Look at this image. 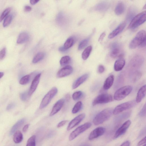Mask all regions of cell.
Returning a JSON list of instances; mask_svg holds the SVG:
<instances>
[{
  "label": "cell",
  "instance_id": "obj_1",
  "mask_svg": "<svg viewBox=\"0 0 146 146\" xmlns=\"http://www.w3.org/2000/svg\"><path fill=\"white\" fill-rule=\"evenodd\" d=\"M110 108H106L98 113L93 119V122L95 125L101 124L108 119L113 113Z\"/></svg>",
  "mask_w": 146,
  "mask_h": 146
},
{
  "label": "cell",
  "instance_id": "obj_2",
  "mask_svg": "<svg viewBox=\"0 0 146 146\" xmlns=\"http://www.w3.org/2000/svg\"><path fill=\"white\" fill-rule=\"evenodd\" d=\"M146 41V32L144 30H141L136 34L129 44V48L134 49L139 47L144 41Z\"/></svg>",
  "mask_w": 146,
  "mask_h": 146
},
{
  "label": "cell",
  "instance_id": "obj_3",
  "mask_svg": "<svg viewBox=\"0 0 146 146\" xmlns=\"http://www.w3.org/2000/svg\"><path fill=\"white\" fill-rule=\"evenodd\" d=\"M145 11L142 12L135 15L131 21L128 28L130 29H135L143 23L146 21Z\"/></svg>",
  "mask_w": 146,
  "mask_h": 146
},
{
  "label": "cell",
  "instance_id": "obj_4",
  "mask_svg": "<svg viewBox=\"0 0 146 146\" xmlns=\"http://www.w3.org/2000/svg\"><path fill=\"white\" fill-rule=\"evenodd\" d=\"M132 89V87L130 85L121 87L115 92L114 96V99L119 101L124 99L130 93Z\"/></svg>",
  "mask_w": 146,
  "mask_h": 146
},
{
  "label": "cell",
  "instance_id": "obj_5",
  "mask_svg": "<svg viewBox=\"0 0 146 146\" xmlns=\"http://www.w3.org/2000/svg\"><path fill=\"white\" fill-rule=\"evenodd\" d=\"M58 91L57 88L55 87L52 88L50 90L42 99L39 106L40 109H42L46 107L56 95Z\"/></svg>",
  "mask_w": 146,
  "mask_h": 146
},
{
  "label": "cell",
  "instance_id": "obj_6",
  "mask_svg": "<svg viewBox=\"0 0 146 146\" xmlns=\"http://www.w3.org/2000/svg\"><path fill=\"white\" fill-rule=\"evenodd\" d=\"M135 101L133 100L126 102L116 106L113 110V114H118L125 110L131 109L136 105Z\"/></svg>",
  "mask_w": 146,
  "mask_h": 146
},
{
  "label": "cell",
  "instance_id": "obj_7",
  "mask_svg": "<svg viewBox=\"0 0 146 146\" xmlns=\"http://www.w3.org/2000/svg\"><path fill=\"white\" fill-rule=\"evenodd\" d=\"M91 125L90 123L87 122L78 127L70 134L69 137V140L71 141L74 139L81 133L90 127Z\"/></svg>",
  "mask_w": 146,
  "mask_h": 146
},
{
  "label": "cell",
  "instance_id": "obj_8",
  "mask_svg": "<svg viewBox=\"0 0 146 146\" xmlns=\"http://www.w3.org/2000/svg\"><path fill=\"white\" fill-rule=\"evenodd\" d=\"M113 99L112 96L108 94H100L96 97L92 102L93 106L100 104L106 103L112 101Z\"/></svg>",
  "mask_w": 146,
  "mask_h": 146
},
{
  "label": "cell",
  "instance_id": "obj_9",
  "mask_svg": "<svg viewBox=\"0 0 146 146\" xmlns=\"http://www.w3.org/2000/svg\"><path fill=\"white\" fill-rule=\"evenodd\" d=\"M110 55L113 58L123 56L120 46L117 43L114 42L111 45Z\"/></svg>",
  "mask_w": 146,
  "mask_h": 146
},
{
  "label": "cell",
  "instance_id": "obj_10",
  "mask_svg": "<svg viewBox=\"0 0 146 146\" xmlns=\"http://www.w3.org/2000/svg\"><path fill=\"white\" fill-rule=\"evenodd\" d=\"M73 68L70 66L67 65L60 69L57 73L58 78H62L68 76L73 72Z\"/></svg>",
  "mask_w": 146,
  "mask_h": 146
},
{
  "label": "cell",
  "instance_id": "obj_11",
  "mask_svg": "<svg viewBox=\"0 0 146 146\" xmlns=\"http://www.w3.org/2000/svg\"><path fill=\"white\" fill-rule=\"evenodd\" d=\"M85 115L82 113L78 115L73 119L69 123L67 129L69 130L79 124L85 118Z\"/></svg>",
  "mask_w": 146,
  "mask_h": 146
},
{
  "label": "cell",
  "instance_id": "obj_12",
  "mask_svg": "<svg viewBox=\"0 0 146 146\" xmlns=\"http://www.w3.org/2000/svg\"><path fill=\"white\" fill-rule=\"evenodd\" d=\"M41 75V73L38 74L33 80L28 92L29 96H31L36 90L39 82Z\"/></svg>",
  "mask_w": 146,
  "mask_h": 146
},
{
  "label": "cell",
  "instance_id": "obj_13",
  "mask_svg": "<svg viewBox=\"0 0 146 146\" xmlns=\"http://www.w3.org/2000/svg\"><path fill=\"white\" fill-rule=\"evenodd\" d=\"M105 129L102 127H98L93 130L90 133L88 139L91 140L103 135L105 133Z\"/></svg>",
  "mask_w": 146,
  "mask_h": 146
},
{
  "label": "cell",
  "instance_id": "obj_14",
  "mask_svg": "<svg viewBox=\"0 0 146 146\" xmlns=\"http://www.w3.org/2000/svg\"><path fill=\"white\" fill-rule=\"evenodd\" d=\"M131 123L130 120H128L125 122L116 132L114 138H117L123 134L130 126Z\"/></svg>",
  "mask_w": 146,
  "mask_h": 146
},
{
  "label": "cell",
  "instance_id": "obj_15",
  "mask_svg": "<svg viewBox=\"0 0 146 146\" xmlns=\"http://www.w3.org/2000/svg\"><path fill=\"white\" fill-rule=\"evenodd\" d=\"M64 103V100L61 99L58 100L53 106L51 111L50 114V116H52L61 109Z\"/></svg>",
  "mask_w": 146,
  "mask_h": 146
},
{
  "label": "cell",
  "instance_id": "obj_16",
  "mask_svg": "<svg viewBox=\"0 0 146 146\" xmlns=\"http://www.w3.org/2000/svg\"><path fill=\"white\" fill-rule=\"evenodd\" d=\"M125 26L126 23L124 22L120 24L109 34L108 38L110 39L112 38L117 35L123 30Z\"/></svg>",
  "mask_w": 146,
  "mask_h": 146
},
{
  "label": "cell",
  "instance_id": "obj_17",
  "mask_svg": "<svg viewBox=\"0 0 146 146\" xmlns=\"http://www.w3.org/2000/svg\"><path fill=\"white\" fill-rule=\"evenodd\" d=\"M110 3L106 1L98 3L94 7L95 10L97 11L103 12L106 11L109 8Z\"/></svg>",
  "mask_w": 146,
  "mask_h": 146
},
{
  "label": "cell",
  "instance_id": "obj_18",
  "mask_svg": "<svg viewBox=\"0 0 146 146\" xmlns=\"http://www.w3.org/2000/svg\"><path fill=\"white\" fill-rule=\"evenodd\" d=\"M125 64V60L123 56L119 58L115 62L114 68L115 71H119L121 70Z\"/></svg>",
  "mask_w": 146,
  "mask_h": 146
},
{
  "label": "cell",
  "instance_id": "obj_19",
  "mask_svg": "<svg viewBox=\"0 0 146 146\" xmlns=\"http://www.w3.org/2000/svg\"><path fill=\"white\" fill-rule=\"evenodd\" d=\"M89 77V74H86L81 76L77 80L73 83L72 85L73 89H75L80 85L84 83Z\"/></svg>",
  "mask_w": 146,
  "mask_h": 146
},
{
  "label": "cell",
  "instance_id": "obj_20",
  "mask_svg": "<svg viewBox=\"0 0 146 146\" xmlns=\"http://www.w3.org/2000/svg\"><path fill=\"white\" fill-rule=\"evenodd\" d=\"M146 94V85H143L139 90L136 97L135 102L136 103L140 102L145 97Z\"/></svg>",
  "mask_w": 146,
  "mask_h": 146
},
{
  "label": "cell",
  "instance_id": "obj_21",
  "mask_svg": "<svg viewBox=\"0 0 146 146\" xmlns=\"http://www.w3.org/2000/svg\"><path fill=\"white\" fill-rule=\"evenodd\" d=\"M114 81V76L111 75L108 76L105 80L103 85V88L104 90H108L112 85Z\"/></svg>",
  "mask_w": 146,
  "mask_h": 146
},
{
  "label": "cell",
  "instance_id": "obj_22",
  "mask_svg": "<svg viewBox=\"0 0 146 146\" xmlns=\"http://www.w3.org/2000/svg\"><path fill=\"white\" fill-rule=\"evenodd\" d=\"M29 35L28 33L23 32L19 35L17 42L18 44H22L27 42L29 39Z\"/></svg>",
  "mask_w": 146,
  "mask_h": 146
},
{
  "label": "cell",
  "instance_id": "obj_23",
  "mask_svg": "<svg viewBox=\"0 0 146 146\" xmlns=\"http://www.w3.org/2000/svg\"><path fill=\"white\" fill-rule=\"evenodd\" d=\"M125 10V6L122 2H119L116 5L115 9V12L117 15H120L124 12Z\"/></svg>",
  "mask_w": 146,
  "mask_h": 146
},
{
  "label": "cell",
  "instance_id": "obj_24",
  "mask_svg": "<svg viewBox=\"0 0 146 146\" xmlns=\"http://www.w3.org/2000/svg\"><path fill=\"white\" fill-rule=\"evenodd\" d=\"M25 121V119H22L18 121L12 127L10 132L9 135H12L23 124Z\"/></svg>",
  "mask_w": 146,
  "mask_h": 146
},
{
  "label": "cell",
  "instance_id": "obj_25",
  "mask_svg": "<svg viewBox=\"0 0 146 146\" xmlns=\"http://www.w3.org/2000/svg\"><path fill=\"white\" fill-rule=\"evenodd\" d=\"M14 133L13 138L14 142L16 143H20L23 139L22 133L19 131H17Z\"/></svg>",
  "mask_w": 146,
  "mask_h": 146
},
{
  "label": "cell",
  "instance_id": "obj_26",
  "mask_svg": "<svg viewBox=\"0 0 146 146\" xmlns=\"http://www.w3.org/2000/svg\"><path fill=\"white\" fill-rule=\"evenodd\" d=\"M92 49V46H89L86 48L82 54V58L83 60H86L89 56Z\"/></svg>",
  "mask_w": 146,
  "mask_h": 146
},
{
  "label": "cell",
  "instance_id": "obj_27",
  "mask_svg": "<svg viewBox=\"0 0 146 146\" xmlns=\"http://www.w3.org/2000/svg\"><path fill=\"white\" fill-rule=\"evenodd\" d=\"M74 40V38L73 37H70L67 39L63 46L64 48L67 50L71 47L73 45Z\"/></svg>",
  "mask_w": 146,
  "mask_h": 146
},
{
  "label": "cell",
  "instance_id": "obj_28",
  "mask_svg": "<svg viewBox=\"0 0 146 146\" xmlns=\"http://www.w3.org/2000/svg\"><path fill=\"white\" fill-rule=\"evenodd\" d=\"M44 54L42 52L37 53L33 58L32 62L33 63H36L42 60L44 58Z\"/></svg>",
  "mask_w": 146,
  "mask_h": 146
},
{
  "label": "cell",
  "instance_id": "obj_29",
  "mask_svg": "<svg viewBox=\"0 0 146 146\" xmlns=\"http://www.w3.org/2000/svg\"><path fill=\"white\" fill-rule=\"evenodd\" d=\"M70 58L69 56H63L60 61V65L62 66H66L70 63Z\"/></svg>",
  "mask_w": 146,
  "mask_h": 146
},
{
  "label": "cell",
  "instance_id": "obj_30",
  "mask_svg": "<svg viewBox=\"0 0 146 146\" xmlns=\"http://www.w3.org/2000/svg\"><path fill=\"white\" fill-rule=\"evenodd\" d=\"M82 104L81 101L77 102L74 105L72 110V112L73 114L78 113L81 109Z\"/></svg>",
  "mask_w": 146,
  "mask_h": 146
},
{
  "label": "cell",
  "instance_id": "obj_31",
  "mask_svg": "<svg viewBox=\"0 0 146 146\" xmlns=\"http://www.w3.org/2000/svg\"><path fill=\"white\" fill-rule=\"evenodd\" d=\"M135 13V11L133 8H130L129 11L127 15L126 20L127 21H131L134 17Z\"/></svg>",
  "mask_w": 146,
  "mask_h": 146
},
{
  "label": "cell",
  "instance_id": "obj_32",
  "mask_svg": "<svg viewBox=\"0 0 146 146\" xmlns=\"http://www.w3.org/2000/svg\"><path fill=\"white\" fill-rule=\"evenodd\" d=\"M13 19V15L11 14L8 15L4 19L3 23L4 27H6L11 23Z\"/></svg>",
  "mask_w": 146,
  "mask_h": 146
},
{
  "label": "cell",
  "instance_id": "obj_33",
  "mask_svg": "<svg viewBox=\"0 0 146 146\" xmlns=\"http://www.w3.org/2000/svg\"><path fill=\"white\" fill-rule=\"evenodd\" d=\"M90 38V37H89L82 40L78 45V49L80 50L85 47L88 44Z\"/></svg>",
  "mask_w": 146,
  "mask_h": 146
},
{
  "label": "cell",
  "instance_id": "obj_34",
  "mask_svg": "<svg viewBox=\"0 0 146 146\" xmlns=\"http://www.w3.org/2000/svg\"><path fill=\"white\" fill-rule=\"evenodd\" d=\"M31 79V76L27 75L23 77L20 80L19 83L21 85H25L28 83Z\"/></svg>",
  "mask_w": 146,
  "mask_h": 146
},
{
  "label": "cell",
  "instance_id": "obj_35",
  "mask_svg": "<svg viewBox=\"0 0 146 146\" xmlns=\"http://www.w3.org/2000/svg\"><path fill=\"white\" fill-rule=\"evenodd\" d=\"M11 10V8L8 7L5 9L3 11L0 16V22H1L7 16H8V15L10 12Z\"/></svg>",
  "mask_w": 146,
  "mask_h": 146
},
{
  "label": "cell",
  "instance_id": "obj_36",
  "mask_svg": "<svg viewBox=\"0 0 146 146\" xmlns=\"http://www.w3.org/2000/svg\"><path fill=\"white\" fill-rule=\"evenodd\" d=\"M36 137L33 135L28 139L26 146H35Z\"/></svg>",
  "mask_w": 146,
  "mask_h": 146
},
{
  "label": "cell",
  "instance_id": "obj_37",
  "mask_svg": "<svg viewBox=\"0 0 146 146\" xmlns=\"http://www.w3.org/2000/svg\"><path fill=\"white\" fill-rule=\"evenodd\" d=\"M83 95V93L82 91H77L73 94L72 98L74 100L76 101L81 98Z\"/></svg>",
  "mask_w": 146,
  "mask_h": 146
},
{
  "label": "cell",
  "instance_id": "obj_38",
  "mask_svg": "<svg viewBox=\"0 0 146 146\" xmlns=\"http://www.w3.org/2000/svg\"><path fill=\"white\" fill-rule=\"evenodd\" d=\"M6 49L5 47L3 48L0 51V60L3 59L5 57L6 54Z\"/></svg>",
  "mask_w": 146,
  "mask_h": 146
},
{
  "label": "cell",
  "instance_id": "obj_39",
  "mask_svg": "<svg viewBox=\"0 0 146 146\" xmlns=\"http://www.w3.org/2000/svg\"><path fill=\"white\" fill-rule=\"evenodd\" d=\"M29 96L28 93L27 92H24L22 93L20 95L21 99L23 101H26L27 98L28 96Z\"/></svg>",
  "mask_w": 146,
  "mask_h": 146
},
{
  "label": "cell",
  "instance_id": "obj_40",
  "mask_svg": "<svg viewBox=\"0 0 146 146\" xmlns=\"http://www.w3.org/2000/svg\"><path fill=\"white\" fill-rule=\"evenodd\" d=\"M146 106L145 104L139 113V115L141 117H144L146 115Z\"/></svg>",
  "mask_w": 146,
  "mask_h": 146
},
{
  "label": "cell",
  "instance_id": "obj_41",
  "mask_svg": "<svg viewBox=\"0 0 146 146\" xmlns=\"http://www.w3.org/2000/svg\"><path fill=\"white\" fill-rule=\"evenodd\" d=\"M104 70L105 68L103 65H100L99 66L98 68V72L99 73H102Z\"/></svg>",
  "mask_w": 146,
  "mask_h": 146
},
{
  "label": "cell",
  "instance_id": "obj_42",
  "mask_svg": "<svg viewBox=\"0 0 146 146\" xmlns=\"http://www.w3.org/2000/svg\"><path fill=\"white\" fill-rule=\"evenodd\" d=\"M68 121L67 120H63L60 121L58 124L57 126V127L59 128L64 126Z\"/></svg>",
  "mask_w": 146,
  "mask_h": 146
},
{
  "label": "cell",
  "instance_id": "obj_43",
  "mask_svg": "<svg viewBox=\"0 0 146 146\" xmlns=\"http://www.w3.org/2000/svg\"><path fill=\"white\" fill-rule=\"evenodd\" d=\"M106 35V33L105 32L102 33L100 35L99 39L98 41L99 42H102L104 38Z\"/></svg>",
  "mask_w": 146,
  "mask_h": 146
},
{
  "label": "cell",
  "instance_id": "obj_44",
  "mask_svg": "<svg viewBox=\"0 0 146 146\" xmlns=\"http://www.w3.org/2000/svg\"><path fill=\"white\" fill-rule=\"evenodd\" d=\"M15 106V104L14 103H11L7 106V110H10L14 108Z\"/></svg>",
  "mask_w": 146,
  "mask_h": 146
},
{
  "label": "cell",
  "instance_id": "obj_45",
  "mask_svg": "<svg viewBox=\"0 0 146 146\" xmlns=\"http://www.w3.org/2000/svg\"><path fill=\"white\" fill-rule=\"evenodd\" d=\"M146 137H145L142 139L138 143L137 145L138 146H140L145 143L146 142Z\"/></svg>",
  "mask_w": 146,
  "mask_h": 146
},
{
  "label": "cell",
  "instance_id": "obj_46",
  "mask_svg": "<svg viewBox=\"0 0 146 146\" xmlns=\"http://www.w3.org/2000/svg\"><path fill=\"white\" fill-rule=\"evenodd\" d=\"M31 7L28 5H26L24 7V11L25 12H29L31 10Z\"/></svg>",
  "mask_w": 146,
  "mask_h": 146
},
{
  "label": "cell",
  "instance_id": "obj_47",
  "mask_svg": "<svg viewBox=\"0 0 146 146\" xmlns=\"http://www.w3.org/2000/svg\"><path fill=\"white\" fill-rule=\"evenodd\" d=\"M29 124H27L24 126L23 129V132H25L27 131L29 127Z\"/></svg>",
  "mask_w": 146,
  "mask_h": 146
},
{
  "label": "cell",
  "instance_id": "obj_48",
  "mask_svg": "<svg viewBox=\"0 0 146 146\" xmlns=\"http://www.w3.org/2000/svg\"><path fill=\"white\" fill-rule=\"evenodd\" d=\"M130 143L129 141H126L123 143L120 146H129Z\"/></svg>",
  "mask_w": 146,
  "mask_h": 146
},
{
  "label": "cell",
  "instance_id": "obj_49",
  "mask_svg": "<svg viewBox=\"0 0 146 146\" xmlns=\"http://www.w3.org/2000/svg\"><path fill=\"white\" fill-rule=\"evenodd\" d=\"M61 52H65L66 50L65 49L63 46H61L58 49Z\"/></svg>",
  "mask_w": 146,
  "mask_h": 146
},
{
  "label": "cell",
  "instance_id": "obj_50",
  "mask_svg": "<svg viewBox=\"0 0 146 146\" xmlns=\"http://www.w3.org/2000/svg\"><path fill=\"white\" fill-rule=\"evenodd\" d=\"M39 1L38 0H31L30 1V3L32 5H34L37 3Z\"/></svg>",
  "mask_w": 146,
  "mask_h": 146
},
{
  "label": "cell",
  "instance_id": "obj_51",
  "mask_svg": "<svg viewBox=\"0 0 146 146\" xmlns=\"http://www.w3.org/2000/svg\"><path fill=\"white\" fill-rule=\"evenodd\" d=\"M80 146H90V145L87 143H84L81 145Z\"/></svg>",
  "mask_w": 146,
  "mask_h": 146
},
{
  "label": "cell",
  "instance_id": "obj_52",
  "mask_svg": "<svg viewBox=\"0 0 146 146\" xmlns=\"http://www.w3.org/2000/svg\"><path fill=\"white\" fill-rule=\"evenodd\" d=\"M4 73L2 72H0V79L3 76Z\"/></svg>",
  "mask_w": 146,
  "mask_h": 146
},
{
  "label": "cell",
  "instance_id": "obj_53",
  "mask_svg": "<svg viewBox=\"0 0 146 146\" xmlns=\"http://www.w3.org/2000/svg\"><path fill=\"white\" fill-rule=\"evenodd\" d=\"M143 146H146V144H145L144 145H143Z\"/></svg>",
  "mask_w": 146,
  "mask_h": 146
}]
</instances>
